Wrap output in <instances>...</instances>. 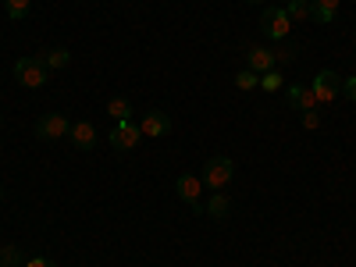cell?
I'll return each mask as SVG.
<instances>
[{
  "label": "cell",
  "mask_w": 356,
  "mask_h": 267,
  "mask_svg": "<svg viewBox=\"0 0 356 267\" xmlns=\"http://www.w3.org/2000/svg\"><path fill=\"white\" fill-rule=\"evenodd\" d=\"M200 178H203V186H207V189L221 193V189L232 182V178H235V161H232V157H211Z\"/></svg>",
  "instance_id": "6da1fadb"
},
{
  "label": "cell",
  "mask_w": 356,
  "mask_h": 267,
  "mask_svg": "<svg viewBox=\"0 0 356 267\" xmlns=\"http://www.w3.org/2000/svg\"><path fill=\"white\" fill-rule=\"evenodd\" d=\"M260 29H264V36H267V40L285 43L289 33H292V22H289L285 8H264V15H260Z\"/></svg>",
  "instance_id": "7a4b0ae2"
},
{
  "label": "cell",
  "mask_w": 356,
  "mask_h": 267,
  "mask_svg": "<svg viewBox=\"0 0 356 267\" xmlns=\"http://www.w3.org/2000/svg\"><path fill=\"white\" fill-rule=\"evenodd\" d=\"M15 79L25 89H43L50 82V72L36 61V57H18V61H15Z\"/></svg>",
  "instance_id": "3957f363"
},
{
  "label": "cell",
  "mask_w": 356,
  "mask_h": 267,
  "mask_svg": "<svg viewBox=\"0 0 356 267\" xmlns=\"http://www.w3.org/2000/svg\"><path fill=\"white\" fill-rule=\"evenodd\" d=\"M310 89H314L317 104H332V100H339V97H342V75H339V72H332V68H324V72H317V75H314Z\"/></svg>",
  "instance_id": "277c9868"
},
{
  "label": "cell",
  "mask_w": 356,
  "mask_h": 267,
  "mask_svg": "<svg viewBox=\"0 0 356 267\" xmlns=\"http://www.w3.org/2000/svg\"><path fill=\"white\" fill-rule=\"evenodd\" d=\"M175 193L178 200H182L193 214H203V203H200V193H203V178L200 175H178V182H175Z\"/></svg>",
  "instance_id": "5b68a950"
},
{
  "label": "cell",
  "mask_w": 356,
  "mask_h": 267,
  "mask_svg": "<svg viewBox=\"0 0 356 267\" xmlns=\"http://www.w3.org/2000/svg\"><path fill=\"white\" fill-rule=\"evenodd\" d=\"M72 132V122L65 114H57V111H47L40 122H36V136L43 139V143H57V139H65Z\"/></svg>",
  "instance_id": "8992f818"
},
{
  "label": "cell",
  "mask_w": 356,
  "mask_h": 267,
  "mask_svg": "<svg viewBox=\"0 0 356 267\" xmlns=\"http://www.w3.org/2000/svg\"><path fill=\"white\" fill-rule=\"evenodd\" d=\"M111 146L118 154H129V150H136L139 146V139H143V132H139V125L136 122H114V129H111Z\"/></svg>",
  "instance_id": "52a82bcc"
},
{
  "label": "cell",
  "mask_w": 356,
  "mask_h": 267,
  "mask_svg": "<svg viewBox=\"0 0 356 267\" xmlns=\"http://www.w3.org/2000/svg\"><path fill=\"white\" fill-rule=\"evenodd\" d=\"M285 104L292 107V111H317L321 104H317V97H314V89L310 86H303V82H292V86H285Z\"/></svg>",
  "instance_id": "ba28073f"
},
{
  "label": "cell",
  "mask_w": 356,
  "mask_h": 267,
  "mask_svg": "<svg viewBox=\"0 0 356 267\" xmlns=\"http://www.w3.org/2000/svg\"><path fill=\"white\" fill-rule=\"evenodd\" d=\"M139 132L150 136V139H161V136L171 132V118H168L164 111H146L143 122H139Z\"/></svg>",
  "instance_id": "9c48e42d"
},
{
  "label": "cell",
  "mask_w": 356,
  "mask_h": 267,
  "mask_svg": "<svg viewBox=\"0 0 356 267\" xmlns=\"http://www.w3.org/2000/svg\"><path fill=\"white\" fill-rule=\"evenodd\" d=\"M246 68L257 72V75L275 72V50H267V47H246Z\"/></svg>",
  "instance_id": "30bf717a"
},
{
  "label": "cell",
  "mask_w": 356,
  "mask_h": 267,
  "mask_svg": "<svg viewBox=\"0 0 356 267\" xmlns=\"http://www.w3.org/2000/svg\"><path fill=\"white\" fill-rule=\"evenodd\" d=\"M36 61L47 68V72H61L72 65V50L65 47H47V50H36Z\"/></svg>",
  "instance_id": "8fae6325"
},
{
  "label": "cell",
  "mask_w": 356,
  "mask_h": 267,
  "mask_svg": "<svg viewBox=\"0 0 356 267\" xmlns=\"http://www.w3.org/2000/svg\"><path fill=\"white\" fill-rule=\"evenodd\" d=\"M68 139H72L75 150H93V146H97V129H93V122H72Z\"/></svg>",
  "instance_id": "7c38bea8"
},
{
  "label": "cell",
  "mask_w": 356,
  "mask_h": 267,
  "mask_svg": "<svg viewBox=\"0 0 356 267\" xmlns=\"http://www.w3.org/2000/svg\"><path fill=\"white\" fill-rule=\"evenodd\" d=\"M335 15H339V0H310V22L328 25L335 22Z\"/></svg>",
  "instance_id": "4fadbf2b"
},
{
  "label": "cell",
  "mask_w": 356,
  "mask_h": 267,
  "mask_svg": "<svg viewBox=\"0 0 356 267\" xmlns=\"http://www.w3.org/2000/svg\"><path fill=\"white\" fill-rule=\"evenodd\" d=\"M228 211H232V200H228L225 193H214L211 200H207V207H203V214H207V218H214V221H225Z\"/></svg>",
  "instance_id": "5bb4252c"
},
{
  "label": "cell",
  "mask_w": 356,
  "mask_h": 267,
  "mask_svg": "<svg viewBox=\"0 0 356 267\" xmlns=\"http://www.w3.org/2000/svg\"><path fill=\"white\" fill-rule=\"evenodd\" d=\"M107 114L114 118V122H132V104H129L125 97H114V100L107 104Z\"/></svg>",
  "instance_id": "9a60e30c"
},
{
  "label": "cell",
  "mask_w": 356,
  "mask_h": 267,
  "mask_svg": "<svg viewBox=\"0 0 356 267\" xmlns=\"http://www.w3.org/2000/svg\"><path fill=\"white\" fill-rule=\"evenodd\" d=\"M285 15H289V22H310V0H289Z\"/></svg>",
  "instance_id": "2e32d148"
},
{
  "label": "cell",
  "mask_w": 356,
  "mask_h": 267,
  "mask_svg": "<svg viewBox=\"0 0 356 267\" xmlns=\"http://www.w3.org/2000/svg\"><path fill=\"white\" fill-rule=\"evenodd\" d=\"M4 11H8V18L22 22V18H29V11H33V0H4Z\"/></svg>",
  "instance_id": "e0dca14e"
},
{
  "label": "cell",
  "mask_w": 356,
  "mask_h": 267,
  "mask_svg": "<svg viewBox=\"0 0 356 267\" xmlns=\"http://www.w3.org/2000/svg\"><path fill=\"white\" fill-rule=\"evenodd\" d=\"M260 89H267V93H278V89H285V75H282V72L260 75Z\"/></svg>",
  "instance_id": "ac0fdd59"
},
{
  "label": "cell",
  "mask_w": 356,
  "mask_h": 267,
  "mask_svg": "<svg viewBox=\"0 0 356 267\" xmlns=\"http://www.w3.org/2000/svg\"><path fill=\"white\" fill-rule=\"evenodd\" d=\"M235 86H239L243 93H250V89H257V86H260V75H257V72H250V68H243L239 75H235Z\"/></svg>",
  "instance_id": "d6986e66"
},
{
  "label": "cell",
  "mask_w": 356,
  "mask_h": 267,
  "mask_svg": "<svg viewBox=\"0 0 356 267\" xmlns=\"http://www.w3.org/2000/svg\"><path fill=\"white\" fill-rule=\"evenodd\" d=\"M0 260H4L8 267H22V264H25V257H22L18 246H4V250H0Z\"/></svg>",
  "instance_id": "ffe728a7"
},
{
  "label": "cell",
  "mask_w": 356,
  "mask_h": 267,
  "mask_svg": "<svg viewBox=\"0 0 356 267\" xmlns=\"http://www.w3.org/2000/svg\"><path fill=\"white\" fill-rule=\"evenodd\" d=\"M289 61H296V47H282V50H275V65H289Z\"/></svg>",
  "instance_id": "44dd1931"
},
{
  "label": "cell",
  "mask_w": 356,
  "mask_h": 267,
  "mask_svg": "<svg viewBox=\"0 0 356 267\" xmlns=\"http://www.w3.org/2000/svg\"><path fill=\"white\" fill-rule=\"evenodd\" d=\"M303 129H321V114L317 111H303Z\"/></svg>",
  "instance_id": "7402d4cb"
},
{
  "label": "cell",
  "mask_w": 356,
  "mask_h": 267,
  "mask_svg": "<svg viewBox=\"0 0 356 267\" xmlns=\"http://www.w3.org/2000/svg\"><path fill=\"white\" fill-rule=\"evenodd\" d=\"M342 93H346L349 100H356V75H349V79H342Z\"/></svg>",
  "instance_id": "603a6c76"
},
{
  "label": "cell",
  "mask_w": 356,
  "mask_h": 267,
  "mask_svg": "<svg viewBox=\"0 0 356 267\" xmlns=\"http://www.w3.org/2000/svg\"><path fill=\"white\" fill-rule=\"evenodd\" d=\"M22 267H57V264H54V260H47V257H29Z\"/></svg>",
  "instance_id": "cb8c5ba5"
},
{
  "label": "cell",
  "mask_w": 356,
  "mask_h": 267,
  "mask_svg": "<svg viewBox=\"0 0 356 267\" xmlns=\"http://www.w3.org/2000/svg\"><path fill=\"white\" fill-rule=\"evenodd\" d=\"M243 4H260V0H243Z\"/></svg>",
  "instance_id": "d4e9b609"
},
{
  "label": "cell",
  "mask_w": 356,
  "mask_h": 267,
  "mask_svg": "<svg viewBox=\"0 0 356 267\" xmlns=\"http://www.w3.org/2000/svg\"><path fill=\"white\" fill-rule=\"evenodd\" d=\"M0 200H4V189H0Z\"/></svg>",
  "instance_id": "484cf974"
},
{
  "label": "cell",
  "mask_w": 356,
  "mask_h": 267,
  "mask_svg": "<svg viewBox=\"0 0 356 267\" xmlns=\"http://www.w3.org/2000/svg\"><path fill=\"white\" fill-rule=\"evenodd\" d=\"M0 267H8V264H4V260H0Z\"/></svg>",
  "instance_id": "4316f807"
},
{
  "label": "cell",
  "mask_w": 356,
  "mask_h": 267,
  "mask_svg": "<svg viewBox=\"0 0 356 267\" xmlns=\"http://www.w3.org/2000/svg\"><path fill=\"white\" fill-rule=\"evenodd\" d=\"M282 4H289V0H282Z\"/></svg>",
  "instance_id": "83f0119b"
}]
</instances>
